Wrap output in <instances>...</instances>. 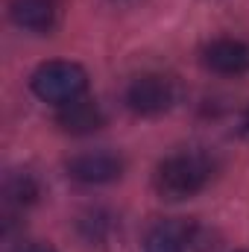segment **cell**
Listing matches in <instances>:
<instances>
[{
    "mask_svg": "<svg viewBox=\"0 0 249 252\" xmlns=\"http://www.w3.org/2000/svg\"><path fill=\"white\" fill-rule=\"evenodd\" d=\"M211 173H214V164L205 153L185 150V153L167 156L156 167L153 185H156V193L161 199L179 202V199H187V196H196L211 182Z\"/></svg>",
    "mask_w": 249,
    "mask_h": 252,
    "instance_id": "6da1fadb",
    "label": "cell"
},
{
    "mask_svg": "<svg viewBox=\"0 0 249 252\" xmlns=\"http://www.w3.org/2000/svg\"><path fill=\"white\" fill-rule=\"evenodd\" d=\"M32 94L44 103H53V106H67L79 97H85V88H88V73L79 67L76 62H44L35 67L32 79Z\"/></svg>",
    "mask_w": 249,
    "mask_h": 252,
    "instance_id": "7a4b0ae2",
    "label": "cell"
},
{
    "mask_svg": "<svg viewBox=\"0 0 249 252\" xmlns=\"http://www.w3.org/2000/svg\"><path fill=\"white\" fill-rule=\"evenodd\" d=\"M176 103V82L164 73H141L126 88V106L135 115L156 118Z\"/></svg>",
    "mask_w": 249,
    "mask_h": 252,
    "instance_id": "3957f363",
    "label": "cell"
},
{
    "mask_svg": "<svg viewBox=\"0 0 249 252\" xmlns=\"http://www.w3.org/2000/svg\"><path fill=\"white\" fill-rule=\"evenodd\" d=\"M67 173L82 185H106L124 176V158L112 150H94L82 153L67 161Z\"/></svg>",
    "mask_w": 249,
    "mask_h": 252,
    "instance_id": "277c9868",
    "label": "cell"
},
{
    "mask_svg": "<svg viewBox=\"0 0 249 252\" xmlns=\"http://www.w3.org/2000/svg\"><path fill=\"white\" fill-rule=\"evenodd\" d=\"M202 64L223 76H241L249 70V44L241 38H217L202 50Z\"/></svg>",
    "mask_w": 249,
    "mask_h": 252,
    "instance_id": "5b68a950",
    "label": "cell"
},
{
    "mask_svg": "<svg viewBox=\"0 0 249 252\" xmlns=\"http://www.w3.org/2000/svg\"><path fill=\"white\" fill-rule=\"evenodd\" d=\"M9 15L21 30L50 32L59 21V0H9Z\"/></svg>",
    "mask_w": 249,
    "mask_h": 252,
    "instance_id": "8992f818",
    "label": "cell"
},
{
    "mask_svg": "<svg viewBox=\"0 0 249 252\" xmlns=\"http://www.w3.org/2000/svg\"><path fill=\"white\" fill-rule=\"evenodd\" d=\"M103 121H106L103 109L88 97H79L67 106H59V115H56V124L70 135H91L103 126Z\"/></svg>",
    "mask_w": 249,
    "mask_h": 252,
    "instance_id": "52a82bcc",
    "label": "cell"
},
{
    "mask_svg": "<svg viewBox=\"0 0 249 252\" xmlns=\"http://www.w3.org/2000/svg\"><path fill=\"white\" fill-rule=\"evenodd\" d=\"M38 196V185L30 173H18V176H9L6 179V202L9 205H18V208H27L32 205Z\"/></svg>",
    "mask_w": 249,
    "mask_h": 252,
    "instance_id": "ba28073f",
    "label": "cell"
},
{
    "mask_svg": "<svg viewBox=\"0 0 249 252\" xmlns=\"http://www.w3.org/2000/svg\"><path fill=\"white\" fill-rule=\"evenodd\" d=\"M144 252H182V241L170 226H158L147 235Z\"/></svg>",
    "mask_w": 249,
    "mask_h": 252,
    "instance_id": "9c48e42d",
    "label": "cell"
},
{
    "mask_svg": "<svg viewBox=\"0 0 249 252\" xmlns=\"http://www.w3.org/2000/svg\"><path fill=\"white\" fill-rule=\"evenodd\" d=\"M12 252H56L53 247H47V244H24V247H18V250Z\"/></svg>",
    "mask_w": 249,
    "mask_h": 252,
    "instance_id": "30bf717a",
    "label": "cell"
},
{
    "mask_svg": "<svg viewBox=\"0 0 249 252\" xmlns=\"http://www.w3.org/2000/svg\"><path fill=\"white\" fill-rule=\"evenodd\" d=\"M244 135L249 138V109H247V115H244Z\"/></svg>",
    "mask_w": 249,
    "mask_h": 252,
    "instance_id": "8fae6325",
    "label": "cell"
}]
</instances>
